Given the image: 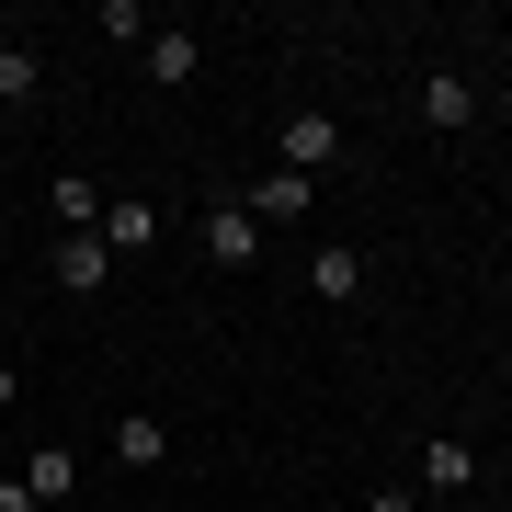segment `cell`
I'll use <instances>...</instances> for the list:
<instances>
[{
	"instance_id": "cell-1",
	"label": "cell",
	"mask_w": 512,
	"mask_h": 512,
	"mask_svg": "<svg viewBox=\"0 0 512 512\" xmlns=\"http://www.w3.org/2000/svg\"><path fill=\"white\" fill-rule=\"evenodd\" d=\"M194 251H205V274H251V262H262V217L239 194H205L194 205Z\"/></svg>"
},
{
	"instance_id": "cell-2",
	"label": "cell",
	"mask_w": 512,
	"mask_h": 512,
	"mask_svg": "<svg viewBox=\"0 0 512 512\" xmlns=\"http://www.w3.org/2000/svg\"><path fill=\"white\" fill-rule=\"evenodd\" d=\"M342 114H285V126H274V171H308V183H319V171H342Z\"/></svg>"
},
{
	"instance_id": "cell-3",
	"label": "cell",
	"mask_w": 512,
	"mask_h": 512,
	"mask_svg": "<svg viewBox=\"0 0 512 512\" xmlns=\"http://www.w3.org/2000/svg\"><path fill=\"white\" fill-rule=\"evenodd\" d=\"M46 274L69 285V296H103L114 274H126V262L103 251V228H57V251H46Z\"/></svg>"
},
{
	"instance_id": "cell-4",
	"label": "cell",
	"mask_w": 512,
	"mask_h": 512,
	"mask_svg": "<svg viewBox=\"0 0 512 512\" xmlns=\"http://www.w3.org/2000/svg\"><path fill=\"white\" fill-rule=\"evenodd\" d=\"M239 205L274 217V228H296V217H319V183H308V171H262V183H239Z\"/></svg>"
},
{
	"instance_id": "cell-5",
	"label": "cell",
	"mask_w": 512,
	"mask_h": 512,
	"mask_svg": "<svg viewBox=\"0 0 512 512\" xmlns=\"http://www.w3.org/2000/svg\"><path fill=\"white\" fill-rule=\"evenodd\" d=\"M160 228H171V217H160V205H148V194H114V205H103V251H114V262L160 251Z\"/></svg>"
},
{
	"instance_id": "cell-6",
	"label": "cell",
	"mask_w": 512,
	"mask_h": 512,
	"mask_svg": "<svg viewBox=\"0 0 512 512\" xmlns=\"http://www.w3.org/2000/svg\"><path fill=\"white\" fill-rule=\"evenodd\" d=\"M421 490L478 501V444H467V433H433V444H421Z\"/></svg>"
},
{
	"instance_id": "cell-7",
	"label": "cell",
	"mask_w": 512,
	"mask_h": 512,
	"mask_svg": "<svg viewBox=\"0 0 512 512\" xmlns=\"http://www.w3.org/2000/svg\"><path fill=\"white\" fill-rule=\"evenodd\" d=\"M137 57H148V80H160V92H183V80L205 69V35H194V23H160V35H148Z\"/></svg>"
},
{
	"instance_id": "cell-8",
	"label": "cell",
	"mask_w": 512,
	"mask_h": 512,
	"mask_svg": "<svg viewBox=\"0 0 512 512\" xmlns=\"http://www.w3.org/2000/svg\"><path fill=\"white\" fill-rule=\"evenodd\" d=\"M421 126H433V137H467L478 126V92H467L456 69H421Z\"/></svg>"
},
{
	"instance_id": "cell-9",
	"label": "cell",
	"mask_w": 512,
	"mask_h": 512,
	"mask_svg": "<svg viewBox=\"0 0 512 512\" xmlns=\"http://www.w3.org/2000/svg\"><path fill=\"white\" fill-rule=\"evenodd\" d=\"M308 296L353 308V296H365V251H353V239H319V251H308Z\"/></svg>"
},
{
	"instance_id": "cell-10",
	"label": "cell",
	"mask_w": 512,
	"mask_h": 512,
	"mask_svg": "<svg viewBox=\"0 0 512 512\" xmlns=\"http://www.w3.org/2000/svg\"><path fill=\"white\" fill-rule=\"evenodd\" d=\"M114 467H126V478L171 467V421H160V410H126V421H114Z\"/></svg>"
},
{
	"instance_id": "cell-11",
	"label": "cell",
	"mask_w": 512,
	"mask_h": 512,
	"mask_svg": "<svg viewBox=\"0 0 512 512\" xmlns=\"http://www.w3.org/2000/svg\"><path fill=\"white\" fill-rule=\"evenodd\" d=\"M23 490H35V512L80 501V456H69V444H35V456H23Z\"/></svg>"
},
{
	"instance_id": "cell-12",
	"label": "cell",
	"mask_w": 512,
	"mask_h": 512,
	"mask_svg": "<svg viewBox=\"0 0 512 512\" xmlns=\"http://www.w3.org/2000/svg\"><path fill=\"white\" fill-rule=\"evenodd\" d=\"M46 92V46H23V35H0V114H23Z\"/></svg>"
},
{
	"instance_id": "cell-13",
	"label": "cell",
	"mask_w": 512,
	"mask_h": 512,
	"mask_svg": "<svg viewBox=\"0 0 512 512\" xmlns=\"http://www.w3.org/2000/svg\"><path fill=\"white\" fill-rule=\"evenodd\" d=\"M103 205L114 194H92V171H46V217L57 228H103Z\"/></svg>"
},
{
	"instance_id": "cell-14",
	"label": "cell",
	"mask_w": 512,
	"mask_h": 512,
	"mask_svg": "<svg viewBox=\"0 0 512 512\" xmlns=\"http://www.w3.org/2000/svg\"><path fill=\"white\" fill-rule=\"evenodd\" d=\"M92 35H103V46H148L160 23H148V0H103V12H92Z\"/></svg>"
},
{
	"instance_id": "cell-15",
	"label": "cell",
	"mask_w": 512,
	"mask_h": 512,
	"mask_svg": "<svg viewBox=\"0 0 512 512\" xmlns=\"http://www.w3.org/2000/svg\"><path fill=\"white\" fill-rule=\"evenodd\" d=\"M365 512H421V478H399V490H365Z\"/></svg>"
},
{
	"instance_id": "cell-16",
	"label": "cell",
	"mask_w": 512,
	"mask_h": 512,
	"mask_svg": "<svg viewBox=\"0 0 512 512\" xmlns=\"http://www.w3.org/2000/svg\"><path fill=\"white\" fill-rule=\"evenodd\" d=\"M23 410V376H12V353H0V421H12Z\"/></svg>"
},
{
	"instance_id": "cell-17",
	"label": "cell",
	"mask_w": 512,
	"mask_h": 512,
	"mask_svg": "<svg viewBox=\"0 0 512 512\" xmlns=\"http://www.w3.org/2000/svg\"><path fill=\"white\" fill-rule=\"evenodd\" d=\"M0 512H35V490H23V467H12V478H0Z\"/></svg>"
},
{
	"instance_id": "cell-18",
	"label": "cell",
	"mask_w": 512,
	"mask_h": 512,
	"mask_svg": "<svg viewBox=\"0 0 512 512\" xmlns=\"http://www.w3.org/2000/svg\"><path fill=\"white\" fill-rule=\"evenodd\" d=\"M456 512H501V501H490V490H478V501H456Z\"/></svg>"
},
{
	"instance_id": "cell-19",
	"label": "cell",
	"mask_w": 512,
	"mask_h": 512,
	"mask_svg": "<svg viewBox=\"0 0 512 512\" xmlns=\"http://www.w3.org/2000/svg\"><path fill=\"white\" fill-rule=\"evenodd\" d=\"M0 228H12V205H0Z\"/></svg>"
}]
</instances>
